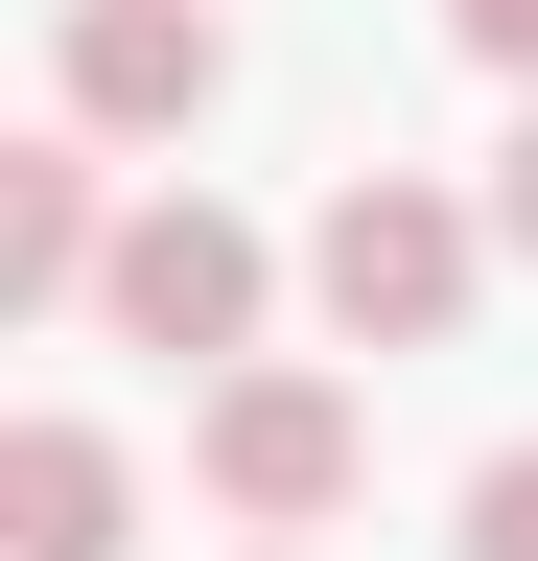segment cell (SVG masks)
Instances as JSON below:
<instances>
[{
  "label": "cell",
  "mask_w": 538,
  "mask_h": 561,
  "mask_svg": "<svg viewBox=\"0 0 538 561\" xmlns=\"http://www.w3.org/2000/svg\"><path fill=\"white\" fill-rule=\"evenodd\" d=\"M468 257H492V234H468L422 164H352V187L305 210V305L352 328V351H445L468 328Z\"/></svg>",
  "instance_id": "obj_1"
},
{
  "label": "cell",
  "mask_w": 538,
  "mask_h": 561,
  "mask_svg": "<svg viewBox=\"0 0 538 561\" xmlns=\"http://www.w3.org/2000/svg\"><path fill=\"white\" fill-rule=\"evenodd\" d=\"M94 305L141 328V351H187V375H211V351H257V305H282V257H257V234H234L211 187H164V210H117Z\"/></svg>",
  "instance_id": "obj_2"
},
{
  "label": "cell",
  "mask_w": 538,
  "mask_h": 561,
  "mask_svg": "<svg viewBox=\"0 0 538 561\" xmlns=\"http://www.w3.org/2000/svg\"><path fill=\"white\" fill-rule=\"evenodd\" d=\"M187 468H211V491H234L257 538H305V515H352L375 421H352V375H211V421H187Z\"/></svg>",
  "instance_id": "obj_3"
},
{
  "label": "cell",
  "mask_w": 538,
  "mask_h": 561,
  "mask_svg": "<svg viewBox=\"0 0 538 561\" xmlns=\"http://www.w3.org/2000/svg\"><path fill=\"white\" fill-rule=\"evenodd\" d=\"M211 70H234L211 0H71V117H94V140H187Z\"/></svg>",
  "instance_id": "obj_4"
},
{
  "label": "cell",
  "mask_w": 538,
  "mask_h": 561,
  "mask_svg": "<svg viewBox=\"0 0 538 561\" xmlns=\"http://www.w3.org/2000/svg\"><path fill=\"white\" fill-rule=\"evenodd\" d=\"M0 561H141V468L94 421H0Z\"/></svg>",
  "instance_id": "obj_5"
},
{
  "label": "cell",
  "mask_w": 538,
  "mask_h": 561,
  "mask_svg": "<svg viewBox=\"0 0 538 561\" xmlns=\"http://www.w3.org/2000/svg\"><path fill=\"white\" fill-rule=\"evenodd\" d=\"M117 234H94V117L71 140H24V164H0V305H71Z\"/></svg>",
  "instance_id": "obj_6"
},
{
  "label": "cell",
  "mask_w": 538,
  "mask_h": 561,
  "mask_svg": "<svg viewBox=\"0 0 538 561\" xmlns=\"http://www.w3.org/2000/svg\"><path fill=\"white\" fill-rule=\"evenodd\" d=\"M468 561H538V445H492V468H468Z\"/></svg>",
  "instance_id": "obj_7"
},
{
  "label": "cell",
  "mask_w": 538,
  "mask_h": 561,
  "mask_svg": "<svg viewBox=\"0 0 538 561\" xmlns=\"http://www.w3.org/2000/svg\"><path fill=\"white\" fill-rule=\"evenodd\" d=\"M445 24H468V70H515V94H538V0H445Z\"/></svg>",
  "instance_id": "obj_8"
},
{
  "label": "cell",
  "mask_w": 538,
  "mask_h": 561,
  "mask_svg": "<svg viewBox=\"0 0 538 561\" xmlns=\"http://www.w3.org/2000/svg\"><path fill=\"white\" fill-rule=\"evenodd\" d=\"M492 234H515V257H538V117H515V164H492Z\"/></svg>",
  "instance_id": "obj_9"
}]
</instances>
